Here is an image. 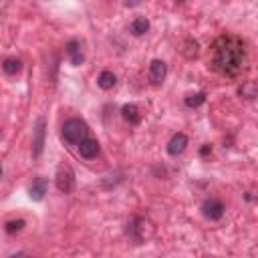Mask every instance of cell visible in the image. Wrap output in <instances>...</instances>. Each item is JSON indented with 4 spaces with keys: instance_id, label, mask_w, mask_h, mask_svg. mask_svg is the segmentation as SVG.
<instances>
[{
    "instance_id": "cell-6",
    "label": "cell",
    "mask_w": 258,
    "mask_h": 258,
    "mask_svg": "<svg viewBox=\"0 0 258 258\" xmlns=\"http://www.w3.org/2000/svg\"><path fill=\"white\" fill-rule=\"evenodd\" d=\"M99 151H101V147H99V141H97V139L87 137V139H83V141L79 143V153H81V157H85V159L97 157Z\"/></svg>"
},
{
    "instance_id": "cell-16",
    "label": "cell",
    "mask_w": 258,
    "mask_h": 258,
    "mask_svg": "<svg viewBox=\"0 0 258 258\" xmlns=\"http://www.w3.org/2000/svg\"><path fill=\"white\" fill-rule=\"evenodd\" d=\"M204 101H206V95L204 93H196V95H187L185 97V105L187 107H200Z\"/></svg>"
},
{
    "instance_id": "cell-12",
    "label": "cell",
    "mask_w": 258,
    "mask_h": 258,
    "mask_svg": "<svg viewBox=\"0 0 258 258\" xmlns=\"http://www.w3.org/2000/svg\"><path fill=\"white\" fill-rule=\"evenodd\" d=\"M67 54H69V58H71V62H73L75 67L83 64V60H85V54L81 52V46H79V42H77V40L67 42Z\"/></svg>"
},
{
    "instance_id": "cell-7",
    "label": "cell",
    "mask_w": 258,
    "mask_h": 258,
    "mask_svg": "<svg viewBox=\"0 0 258 258\" xmlns=\"http://www.w3.org/2000/svg\"><path fill=\"white\" fill-rule=\"evenodd\" d=\"M202 212L208 220H220L224 216V204L218 200H208V202H204Z\"/></svg>"
},
{
    "instance_id": "cell-17",
    "label": "cell",
    "mask_w": 258,
    "mask_h": 258,
    "mask_svg": "<svg viewBox=\"0 0 258 258\" xmlns=\"http://www.w3.org/2000/svg\"><path fill=\"white\" fill-rule=\"evenodd\" d=\"M22 228H24V220H12V222H8V224H6V228H4V230H6L8 234H14V232H20Z\"/></svg>"
},
{
    "instance_id": "cell-18",
    "label": "cell",
    "mask_w": 258,
    "mask_h": 258,
    "mask_svg": "<svg viewBox=\"0 0 258 258\" xmlns=\"http://www.w3.org/2000/svg\"><path fill=\"white\" fill-rule=\"evenodd\" d=\"M8 258H28V254H26V252H16V254H12V256H8Z\"/></svg>"
},
{
    "instance_id": "cell-9",
    "label": "cell",
    "mask_w": 258,
    "mask_h": 258,
    "mask_svg": "<svg viewBox=\"0 0 258 258\" xmlns=\"http://www.w3.org/2000/svg\"><path fill=\"white\" fill-rule=\"evenodd\" d=\"M165 75H167V67H165V62L159 60V58L151 60V67H149V77H151V81H153L155 85H159V83H163Z\"/></svg>"
},
{
    "instance_id": "cell-15",
    "label": "cell",
    "mask_w": 258,
    "mask_h": 258,
    "mask_svg": "<svg viewBox=\"0 0 258 258\" xmlns=\"http://www.w3.org/2000/svg\"><path fill=\"white\" fill-rule=\"evenodd\" d=\"M115 83H117V79H115V75H113L111 71H103V73L99 75V79H97V85H99L101 89H105V91L113 89Z\"/></svg>"
},
{
    "instance_id": "cell-4",
    "label": "cell",
    "mask_w": 258,
    "mask_h": 258,
    "mask_svg": "<svg viewBox=\"0 0 258 258\" xmlns=\"http://www.w3.org/2000/svg\"><path fill=\"white\" fill-rule=\"evenodd\" d=\"M149 232H151V226H149V222L143 220V218H133L131 222H127V236H129L135 244L143 242V240L149 236Z\"/></svg>"
},
{
    "instance_id": "cell-14",
    "label": "cell",
    "mask_w": 258,
    "mask_h": 258,
    "mask_svg": "<svg viewBox=\"0 0 258 258\" xmlns=\"http://www.w3.org/2000/svg\"><path fill=\"white\" fill-rule=\"evenodd\" d=\"M2 71H4L6 75H18V73L22 71V60L16 58V56H10V58H6V60L2 62Z\"/></svg>"
},
{
    "instance_id": "cell-1",
    "label": "cell",
    "mask_w": 258,
    "mask_h": 258,
    "mask_svg": "<svg viewBox=\"0 0 258 258\" xmlns=\"http://www.w3.org/2000/svg\"><path fill=\"white\" fill-rule=\"evenodd\" d=\"M248 64L246 44L238 36H220L212 48V69L224 77H238Z\"/></svg>"
},
{
    "instance_id": "cell-3",
    "label": "cell",
    "mask_w": 258,
    "mask_h": 258,
    "mask_svg": "<svg viewBox=\"0 0 258 258\" xmlns=\"http://www.w3.org/2000/svg\"><path fill=\"white\" fill-rule=\"evenodd\" d=\"M56 189L60 194H71L75 189V171L69 163H60L56 169Z\"/></svg>"
},
{
    "instance_id": "cell-5",
    "label": "cell",
    "mask_w": 258,
    "mask_h": 258,
    "mask_svg": "<svg viewBox=\"0 0 258 258\" xmlns=\"http://www.w3.org/2000/svg\"><path fill=\"white\" fill-rule=\"evenodd\" d=\"M44 137H46V121L44 117H38L32 129V157H40L44 149Z\"/></svg>"
},
{
    "instance_id": "cell-11",
    "label": "cell",
    "mask_w": 258,
    "mask_h": 258,
    "mask_svg": "<svg viewBox=\"0 0 258 258\" xmlns=\"http://www.w3.org/2000/svg\"><path fill=\"white\" fill-rule=\"evenodd\" d=\"M44 194H46V179H44V177H36V179L32 181V185L28 187V196H30L34 202H40V200L44 198Z\"/></svg>"
},
{
    "instance_id": "cell-13",
    "label": "cell",
    "mask_w": 258,
    "mask_h": 258,
    "mask_svg": "<svg viewBox=\"0 0 258 258\" xmlns=\"http://www.w3.org/2000/svg\"><path fill=\"white\" fill-rule=\"evenodd\" d=\"M129 30H131L133 36H141V34H145V32L149 30V20L143 18V16H139V18H135V20L131 22Z\"/></svg>"
},
{
    "instance_id": "cell-10",
    "label": "cell",
    "mask_w": 258,
    "mask_h": 258,
    "mask_svg": "<svg viewBox=\"0 0 258 258\" xmlns=\"http://www.w3.org/2000/svg\"><path fill=\"white\" fill-rule=\"evenodd\" d=\"M121 115H123V119H125L129 125H139V123H141V113H139L137 105H133V103L123 105V107H121Z\"/></svg>"
},
{
    "instance_id": "cell-2",
    "label": "cell",
    "mask_w": 258,
    "mask_h": 258,
    "mask_svg": "<svg viewBox=\"0 0 258 258\" xmlns=\"http://www.w3.org/2000/svg\"><path fill=\"white\" fill-rule=\"evenodd\" d=\"M60 137H62L67 143H71V145H79L83 139L89 137V127H87V123H85L83 119H77V117L67 119V121L62 123Z\"/></svg>"
},
{
    "instance_id": "cell-8",
    "label": "cell",
    "mask_w": 258,
    "mask_h": 258,
    "mask_svg": "<svg viewBox=\"0 0 258 258\" xmlns=\"http://www.w3.org/2000/svg\"><path fill=\"white\" fill-rule=\"evenodd\" d=\"M185 147H187V135H185V133H175V135L169 139V143H167V153L175 157V155L183 153Z\"/></svg>"
},
{
    "instance_id": "cell-19",
    "label": "cell",
    "mask_w": 258,
    "mask_h": 258,
    "mask_svg": "<svg viewBox=\"0 0 258 258\" xmlns=\"http://www.w3.org/2000/svg\"><path fill=\"white\" fill-rule=\"evenodd\" d=\"M208 151H210V147H208V145H206V147H202V149H200V153H202V155H206V153H208Z\"/></svg>"
}]
</instances>
